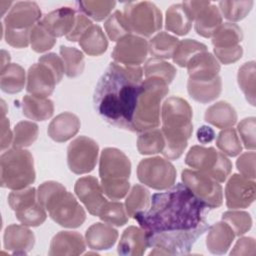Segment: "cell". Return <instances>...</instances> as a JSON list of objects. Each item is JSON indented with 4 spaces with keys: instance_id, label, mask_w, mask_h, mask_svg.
<instances>
[{
    "instance_id": "1",
    "label": "cell",
    "mask_w": 256,
    "mask_h": 256,
    "mask_svg": "<svg viewBox=\"0 0 256 256\" xmlns=\"http://www.w3.org/2000/svg\"><path fill=\"white\" fill-rule=\"evenodd\" d=\"M207 207L182 183L152 195L150 206L134 219L146 232L149 255H187L209 228Z\"/></svg>"
},
{
    "instance_id": "2",
    "label": "cell",
    "mask_w": 256,
    "mask_h": 256,
    "mask_svg": "<svg viewBox=\"0 0 256 256\" xmlns=\"http://www.w3.org/2000/svg\"><path fill=\"white\" fill-rule=\"evenodd\" d=\"M143 74L140 66H125L115 62L108 65L93 95L94 109L106 122L132 132Z\"/></svg>"
},
{
    "instance_id": "3",
    "label": "cell",
    "mask_w": 256,
    "mask_h": 256,
    "mask_svg": "<svg viewBox=\"0 0 256 256\" xmlns=\"http://www.w3.org/2000/svg\"><path fill=\"white\" fill-rule=\"evenodd\" d=\"M192 108L183 98L171 96L162 104V134L165 146L163 156L168 160L178 159L187 147L193 132Z\"/></svg>"
},
{
    "instance_id": "4",
    "label": "cell",
    "mask_w": 256,
    "mask_h": 256,
    "mask_svg": "<svg viewBox=\"0 0 256 256\" xmlns=\"http://www.w3.org/2000/svg\"><path fill=\"white\" fill-rule=\"evenodd\" d=\"M37 200L48 211L50 218L62 227L77 228L86 219L85 210L75 196L59 182L46 181L40 184Z\"/></svg>"
},
{
    "instance_id": "5",
    "label": "cell",
    "mask_w": 256,
    "mask_h": 256,
    "mask_svg": "<svg viewBox=\"0 0 256 256\" xmlns=\"http://www.w3.org/2000/svg\"><path fill=\"white\" fill-rule=\"evenodd\" d=\"M131 162L124 152L107 147L99 159V176L104 194L111 200L124 198L130 189Z\"/></svg>"
},
{
    "instance_id": "6",
    "label": "cell",
    "mask_w": 256,
    "mask_h": 256,
    "mask_svg": "<svg viewBox=\"0 0 256 256\" xmlns=\"http://www.w3.org/2000/svg\"><path fill=\"white\" fill-rule=\"evenodd\" d=\"M141 86L132 120V132L139 133L160 125V104L169 92V85L158 79L145 78Z\"/></svg>"
},
{
    "instance_id": "7",
    "label": "cell",
    "mask_w": 256,
    "mask_h": 256,
    "mask_svg": "<svg viewBox=\"0 0 256 256\" xmlns=\"http://www.w3.org/2000/svg\"><path fill=\"white\" fill-rule=\"evenodd\" d=\"M41 10L32 1L16 2L3 21V34L7 44L14 48H25L30 43L33 27L40 22Z\"/></svg>"
},
{
    "instance_id": "8",
    "label": "cell",
    "mask_w": 256,
    "mask_h": 256,
    "mask_svg": "<svg viewBox=\"0 0 256 256\" xmlns=\"http://www.w3.org/2000/svg\"><path fill=\"white\" fill-rule=\"evenodd\" d=\"M0 184L4 188L20 190L34 183L36 173L32 154L23 148H12L0 157Z\"/></svg>"
},
{
    "instance_id": "9",
    "label": "cell",
    "mask_w": 256,
    "mask_h": 256,
    "mask_svg": "<svg viewBox=\"0 0 256 256\" xmlns=\"http://www.w3.org/2000/svg\"><path fill=\"white\" fill-rule=\"evenodd\" d=\"M185 163L194 170L201 171L218 183L226 181L231 170V161L214 147L195 145L191 147L185 157Z\"/></svg>"
},
{
    "instance_id": "10",
    "label": "cell",
    "mask_w": 256,
    "mask_h": 256,
    "mask_svg": "<svg viewBox=\"0 0 256 256\" xmlns=\"http://www.w3.org/2000/svg\"><path fill=\"white\" fill-rule=\"evenodd\" d=\"M123 15L131 32L150 37L162 27L161 10L152 2L136 1L124 5Z\"/></svg>"
},
{
    "instance_id": "11",
    "label": "cell",
    "mask_w": 256,
    "mask_h": 256,
    "mask_svg": "<svg viewBox=\"0 0 256 256\" xmlns=\"http://www.w3.org/2000/svg\"><path fill=\"white\" fill-rule=\"evenodd\" d=\"M174 165L159 156L145 158L137 166L138 180L155 190H167L172 187L176 180Z\"/></svg>"
},
{
    "instance_id": "12",
    "label": "cell",
    "mask_w": 256,
    "mask_h": 256,
    "mask_svg": "<svg viewBox=\"0 0 256 256\" xmlns=\"http://www.w3.org/2000/svg\"><path fill=\"white\" fill-rule=\"evenodd\" d=\"M183 184L207 208L215 209L223 203L221 185L207 174L191 169H184L181 173Z\"/></svg>"
},
{
    "instance_id": "13",
    "label": "cell",
    "mask_w": 256,
    "mask_h": 256,
    "mask_svg": "<svg viewBox=\"0 0 256 256\" xmlns=\"http://www.w3.org/2000/svg\"><path fill=\"white\" fill-rule=\"evenodd\" d=\"M99 146L93 139L87 136H79L74 139L67 148V164L75 174L91 172L97 163Z\"/></svg>"
},
{
    "instance_id": "14",
    "label": "cell",
    "mask_w": 256,
    "mask_h": 256,
    "mask_svg": "<svg viewBox=\"0 0 256 256\" xmlns=\"http://www.w3.org/2000/svg\"><path fill=\"white\" fill-rule=\"evenodd\" d=\"M148 52V42L144 38L129 34L117 42L111 57L121 65L140 66L146 60Z\"/></svg>"
},
{
    "instance_id": "15",
    "label": "cell",
    "mask_w": 256,
    "mask_h": 256,
    "mask_svg": "<svg viewBox=\"0 0 256 256\" xmlns=\"http://www.w3.org/2000/svg\"><path fill=\"white\" fill-rule=\"evenodd\" d=\"M256 184L241 174H233L225 187L226 205L230 209L249 207L255 200Z\"/></svg>"
},
{
    "instance_id": "16",
    "label": "cell",
    "mask_w": 256,
    "mask_h": 256,
    "mask_svg": "<svg viewBox=\"0 0 256 256\" xmlns=\"http://www.w3.org/2000/svg\"><path fill=\"white\" fill-rule=\"evenodd\" d=\"M74 191L88 212L93 216H98L103 206L107 203L98 179L93 176L79 178L75 183Z\"/></svg>"
},
{
    "instance_id": "17",
    "label": "cell",
    "mask_w": 256,
    "mask_h": 256,
    "mask_svg": "<svg viewBox=\"0 0 256 256\" xmlns=\"http://www.w3.org/2000/svg\"><path fill=\"white\" fill-rule=\"evenodd\" d=\"M57 84V79L52 70L40 62L29 67L27 72L26 90L33 96L47 98Z\"/></svg>"
},
{
    "instance_id": "18",
    "label": "cell",
    "mask_w": 256,
    "mask_h": 256,
    "mask_svg": "<svg viewBox=\"0 0 256 256\" xmlns=\"http://www.w3.org/2000/svg\"><path fill=\"white\" fill-rule=\"evenodd\" d=\"M3 242L4 248L13 255H25L34 247L35 236L25 225L11 224L4 231Z\"/></svg>"
},
{
    "instance_id": "19",
    "label": "cell",
    "mask_w": 256,
    "mask_h": 256,
    "mask_svg": "<svg viewBox=\"0 0 256 256\" xmlns=\"http://www.w3.org/2000/svg\"><path fill=\"white\" fill-rule=\"evenodd\" d=\"M76 12L71 7H60L49 12L40 20V24L55 38L68 35L76 21Z\"/></svg>"
},
{
    "instance_id": "20",
    "label": "cell",
    "mask_w": 256,
    "mask_h": 256,
    "mask_svg": "<svg viewBox=\"0 0 256 256\" xmlns=\"http://www.w3.org/2000/svg\"><path fill=\"white\" fill-rule=\"evenodd\" d=\"M189 79L196 81L213 80L219 76L220 63L215 56L207 51L196 54L187 64Z\"/></svg>"
},
{
    "instance_id": "21",
    "label": "cell",
    "mask_w": 256,
    "mask_h": 256,
    "mask_svg": "<svg viewBox=\"0 0 256 256\" xmlns=\"http://www.w3.org/2000/svg\"><path fill=\"white\" fill-rule=\"evenodd\" d=\"M86 248L83 236L75 231H60L51 240L50 256L80 255Z\"/></svg>"
},
{
    "instance_id": "22",
    "label": "cell",
    "mask_w": 256,
    "mask_h": 256,
    "mask_svg": "<svg viewBox=\"0 0 256 256\" xmlns=\"http://www.w3.org/2000/svg\"><path fill=\"white\" fill-rule=\"evenodd\" d=\"M80 126V120L75 114L63 112L53 118L48 126L47 133L55 142L63 143L74 137L78 133Z\"/></svg>"
},
{
    "instance_id": "23",
    "label": "cell",
    "mask_w": 256,
    "mask_h": 256,
    "mask_svg": "<svg viewBox=\"0 0 256 256\" xmlns=\"http://www.w3.org/2000/svg\"><path fill=\"white\" fill-rule=\"evenodd\" d=\"M148 248V240L146 232L141 227H127L118 244L117 251L124 256H140L143 255Z\"/></svg>"
},
{
    "instance_id": "24",
    "label": "cell",
    "mask_w": 256,
    "mask_h": 256,
    "mask_svg": "<svg viewBox=\"0 0 256 256\" xmlns=\"http://www.w3.org/2000/svg\"><path fill=\"white\" fill-rule=\"evenodd\" d=\"M118 239V231L108 223L97 222L92 224L85 233V240L90 249H110Z\"/></svg>"
},
{
    "instance_id": "25",
    "label": "cell",
    "mask_w": 256,
    "mask_h": 256,
    "mask_svg": "<svg viewBox=\"0 0 256 256\" xmlns=\"http://www.w3.org/2000/svg\"><path fill=\"white\" fill-rule=\"evenodd\" d=\"M208 229L206 246L209 252L217 255L226 253L235 237L231 227L226 222L220 221L209 226Z\"/></svg>"
},
{
    "instance_id": "26",
    "label": "cell",
    "mask_w": 256,
    "mask_h": 256,
    "mask_svg": "<svg viewBox=\"0 0 256 256\" xmlns=\"http://www.w3.org/2000/svg\"><path fill=\"white\" fill-rule=\"evenodd\" d=\"M204 119L207 123L217 128L226 129L236 124L238 116L231 104L226 101H219L206 109Z\"/></svg>"
},
{
    "instance_id": "27",
    "label": "cell",
    "mask_w": 256,
    "mask_h": 256,
    "mask_svg": "<svg viewBox=\"0 0 256 256\" xmlns=\"http://www.w3.org/2000/svg\"><path fill=\"white\" fill-rule=\"evenodd\" d=\"M222 90L221 77L217 76L213 80L196 81L188 79L187 91L197 102L208 103L217 99Z\"/></svg>"
},
{
    "instance_id": "28",
    "label": "cell",
    "mask_w": 256,
    "mask_h": 256,
    "mask_svg": "<svg viewBox=\"0 0 256 256\" xmlns=\"http://www.w3.org/2000/svg\"><path fill=\"white\" fill-rule=\"evenodd\" d=\"M193 19L182 3L171 5L165 15V28L178 35H186L192 26Z\"/></svg>"
},
{
    "instance_id": "29",
    "label": "cell",
    "mask_w": 256,
    "mask_h": 256,
    "mask_svg": "<svg viewBox=\"0 0 256 256\" xmlns=\"http://www.w3.org/2000/svg\"><path fill=\"white\" fill-rule=\"evenodd\" d=\"M223 17L219 8L210 4L202 9L195 18V31L204 38H211L222 25Z\"/></svg>"
},
{
    "instance_id": "30",
    "label": "cell",
    "mask_w": 256,
    "mask_h": 256,
    "mask_svg": "<svg viewBox=\"0 0 256 256\" xmlns=\"http://www.w3.org/2000/svg\"><path fill=\"white\" fill-rule=\"evenodd\" d=\"M21 107L24 116L36 121L47 120L54 112V104L52 100L33 95H25L22 98Z\"/></svg>"
},
{
    "instance_id": "31",
    "label": "cell",
    "mask_w": 256,
    "mask_h": 256,
    "mask_svg": "<svg viewBox=\"0 0 256 256\" xmlns=\"http://www.w3.org/2000/svg\"><path fill=\"white\" fill-rule=\"evenodd\" d=\"M26 75L22 66L16 63H9L1 69L0 87L1 90L8 94L20 92L25 85Z\"/></svg>"
},
{
    "instance_id": "32",
    "label": "cell",
    "mask_w": 256,
    "mask_h": 256,
    "mask_svg": "<svg viewBox=\"0 0 256 256\" xmlns=\"http://www.w3.org/2000/svg\"><path fill=\"white\" fill-rule=\"evenodd\" d=\"M79 45L90 56H99L108 48V40L98 25H92L79 39Z\"/></svg>"
},
{
    "instance_id": "33",
    "label": "cell",
    "mask_w": 256,
    "mask_h": 256,
    "mask_svg": "<svg viewBox=\"0 0 256 256\" xmlns=\"http://www.w3.org/2000/svg\"><path fill=\"white\" fill-rule=\"evenodd\" d=\"M179 39L167 32H159L148 42V51L156 59L172 58Z\"/></svg>"
},
{
    "instance_id": "34",
    "label": "cell",
    "mask_w": 256,
    "mask_h": 256,
    "mask_svg": "<svg viewBox=\"0 0 256 256\" xmlns=\"http://www.w3.org/2000/svg\"><path fill=\"white\" fill-rule=\"evenodd\" d=\"M214 48H230L243 40L242 29L235 23H222L215 34L211 37Z\"/></svg>"
},
{
    "instance_id": "35",
    "label": "cell",
    "mask_w": 256,
    "mask_h": 256,
    "mask_svg": "<svg viewBox=\"0 0 256 256\" xmlns=\"http://www.w3.org/2000/svg\"><path fill=\"white\" fill-rule=\"evenodd\" d=\"M143 73L145 78L158 79L164 81L169 85L175 78L177 70L169 62H166L161 59L151 58L146 61Z\"/></svg>"
},
{
    "instance_id": "36",
    "label": "cell",
    "mask_w": 256,
    "mask_h": 256,
    "mask_svg": "<svg viewBox=\"0 0 256 256\" xmlns=\"http://www.w3.org/2000/svg\"><path fill=\"white\" fill-rule=\"evenodd\" d=\"M60 55L64 64L65 74L69 78H75L82 74L85 67V61L84 55L80 50L75 47L61 45Z\"/></svg>"
},
{
    "instance_id": "37",
    "label": "cell",
    "mask_w": 256,
    "mask_h": 256,
    "mask_svg": "<svg viewBox=\"0 0 256 256\" xmlns=\"http://www.w3.org/2000/svg\"><path fill=\"white\" fill-rule=\"evenodd\" d=\"M165 146L164 136L160 129H152L140 133L137 139V149L142 155L162 153Z\"/></svg>"
},
{
    "instance_id": "38",
    "label": "cell",
    "mask_w": 256,
    "mask_h": 256,
    "mask_svg": "<svg viewBox=\"0 0 256 256\" xmlns=\"http://www.w3.org/2000/svg\"><path fill=\"white\" fill-rule=\"evenodd\" d=\"M255 62L249 61L244 63L238 70L237 82L245 95L246 100L255 106V79H256Z\"/></svg>"
},
{
    "instance_id": "39",
    "label": "cell",
    "mask_w": 256,
    "mask_h": 256,
    "mask_svg": "<svg viewBox=\"0 0 256 256\" xmlns=\"http://www.w3.org/2000/svg\"><path fill=\"white\" fill-rule=\"evenodd\" d=\"M150 201L149 190L140 184H135L125 200L127 215L133 218L136 213L145 211L149 208Z\"/></svg>"
},
{
    "instance_id": "40",
    "label": "cell",
    "mask_w": 256,
    "mask_h": 256,
    "mask_svg": "<svg viewBox=\"0 0 256 256\" xmlns=\"http://www.w3.org/2000/svg\"><path fill=\"white\" fill-rule=\"evenodd\" d=\"M207 51V46L194 39H183L179 41L172 59L180 67H186L188 62L198 53Z\"/></svg>"
},
{
    "instance_id": "41",
    "label": "cell",
    "mask_w": 256,
    "mask_h": 256,
    "mask_svg": "<svg viewBox=\"0 0 256 256\" xmlns=\"http://www.w3.org/2000/svg\"><path fill=\"white\" fill-rule=\"evenodd\" d=\"M39 133V128L36 123L30 121L18 122L13 130L12 145L14 148H24L32 145Z\"/></svg>"
},
{
    "instance_id": "42",
    "label": "cell",
    "mask_w": 256,
    "mask_h": 256,
    "mask_svg": "<svg viewBox=\"0 0 256 256\" xmlns=\"http://www.w3.org/2000/svg\"><path fill=\"white\" fill-rule=\"evenodd\" d=\"M252 0L243 1H220L218 3L219 11L222 17L232 22H237L244 19L253 7Z\"/></svg>"
},
{
    "instance_id": "43",
    "label": "cell",
    "mask_w": 256,
    "mask_h": 256,
    "mask_svg": "<svg viewBox=\"0 0 256 256\" xmlns=\"http://www.w3.org/2000/svg\"><path fill=\"white\" fill-rule=\"evenodd\" d=\"M78 9L85 16L95 21H102L109 17L111 11L115 8V1H78Z\"/></svg>"
},
{
    "instance_id": "44",
    "label": "cell",
    "mask_w": 256,
    "mask_h": 256,
    "mask_svg": "<svg viewBox=\"0 0 256 256\" xmlns=\"http://www.w3.org/2000/svg\"><path fill=\"white\" fill-rule=\"evenodd\" d=\"M216 146L224 154L235 157L242 152V145L234 128H226L219 132L216 139Z\"/></svg>"
},
{
    "instance_id": "45",
    "label": "cell",
    "mask_w": 256,
    "mask_h": 256,
    "mask_svg": "<svg viewBox=\"0 0 256 256\" xmlns=\"http://www.w3.org/2000/svg\"><path fill=\"white\" fill-rule=\"evenodd\" d=\"M104 28L109 39L117 42L132 33L123 13L118 10L107 18L104 23Z\"/></svg>"
},
{
    "instance_id": "46",
    "label": "cell",
    "mask_w": 256,
    "mask_h": 256,
    "mask_svg": "<svg viewBox=\"0 0 256 256\" xmlns=\"http://www.w3.org/2000/svg\"><path fill=\"white\" fill-rule=\"evenodd\" d=\"M98 217L110 225L123 226L128 222V215L125 206L121 202H108L101 209Z\"/></svg>"
},
{
    "instance_id": "47",
    "label": "cell",
    "mask_w": 256,
    "mask_h": 256,
    "mask_svg": "<svg viewBox=\"0 0 256 256\" xmlns=\"http://www.w3.org/2000/svg\"><path fill=\"white\" fill-rule=\"evenodd\" d=\"M222 221L226 222L231 227L235 236L245 234L252 226V218L250 214L240 210H230L224 212L222 215Z\"/></svg>"
},
{
    "instance_id": "48",
    "label": "cell",
    "mask_w": 256,
    "mask_h": 256,
    "mask_svg": "<svg viewBox=\"0 0 256 256\" xmlns=\"http://www.w3.org/2000/svg\"><path fill=\"white\" fill-rule=\"evenodd\" d=\"M15 216L22 225L27 227H37L47 218L46 209L38 201L28 208L15 212Z\"/></svg>"
},
{
    "instance_id": "49",
    "label": "cell",
    "mask_w": 256,
    "mask_h": 256,
    "mask_svg": "<svg viewBox=\"0 0 256 256\" xmlns=\"http://www.w3.org/2000/svg\"><path fill=\"white\" fill-rule=\"evenodd\" d=\"M37 201V192L34 187L13 190L8 196V204L14 212L28 208Z\"/></svg>"
},
{
    "instance_id": "50",
    "label": "cell",
    "mask_w": 256,
    "mask_h": 256,
    "mask_svg": "<svg viewBox=\"0 0 256 256\" xmlns=\"http://www.w3.org/2000/svg\"><path fill=\"white\" fill-rule=\"evenodd\" d=\"M56 43V38L53 37L41 24L37 23L30 34V45L32 50L37 53H42L50 50Z\"/></svg>"
},
{
    "instance_id": "51",
    "label": "cell",
    "mask_w": 256,
    "mask_h": 256,
    "mask_svg": "<svg viewBox=\"0 0 256 256\" xmlns=\"http://www.w3.org/2000/svg\"><path fill=\"white\" fill-rule=\"evenodd\" d=\"M255 128H256V118L248 117L244 118L237 125V131L242 139L244 147L248 150H255Z\"/></svg>"
},
{
    "instance_id": "52",
    "label": "cell",
    "mask_w": 256,
    "mask_h": 256,
    "mask_svg": "<svg viewBox=\"0 0 256 256\" xmlns=\"http://www.w3.org/2000/svg\"><path fill=\"white\" fill-rule=\"evenodd\" d=\"M213 52L218 62L228 65L237 62L242 57L243 48L239 44L230 48H213Z\"/></svg>"
},
{
    "instance_id": "53",
    "label": "cell",
    "mask_w": 256,
    "mask_h": 256,
    "mask_svg": "<svg viewBox=\"0 0 256 256\" xmlns=\"http://www.w3.org/2000/svg\"><path fill=\"white\" fill-rule=\"evenodd\" d=\"M255 157L254 151L243 153L236 161V166L240 174L248 179H255Z\"/></svg>"
},
{
    "instance_id": "54",
    "label": "cell",
    "mask_w": 256,
    "mask_h": 256,
    "mask_svg": "<svg viewBox=\"0 0 256 256\" xmlns=\"http://www.w3.org/2000/svg\"><path fill=\"white\" fill-rule=\"evenodd\" d=\"M38 62L45 64L52 70V72L54 73V75L57 79V83H59L62 80L63 74L65 73L64 64H63L61 57H59L56 53L45 54L39 58Z\"/></svg>"
},
{
    "instance_id": "55",
    "label": "cell",
    "mask_w": 256,
    "mask_h": 256,
    "mask_svg": "<svg viewBox=\"0 0 256 256\" xmlns=\"http://www.w3.org/2000/svg\"><path fill=\"white\" fill-rule=\"evenodd\" d=\"M93 24H92V21L87 17L85 16L84 14L82 13H78L76 15V21H75V24L71 30V32L66 35V39L68 41H71V42H75V41H79V39L81 38V36L86 32V30L91 27Z\"/></svg>"
},
{
    "instance_id": "56",
    "label": "cell",
    "mask_w": 256,
    "mask_h": 256,
    "mask_svg": "<svg viewBox=\"0 0 256 256\" xmlns=\"http://www.w3.org/2000/svg\"><path fill=\"white\" fill-rule=\"evenodd\" d=\"M256 242L252 237H241L236 242L230 255H255Z\"/></svg>"
},
{
    "instance_id": "57",
    "label": "cell",
    "mask_w": 256,
    "mask_h": 256,
    "mask_svg": "<svg viewBox=\"0 0 256 256\" xmlns=\"http://www.w3.org/2000/svg\"><path fill=\"white\" fill-rule=\"evenodd\" d=\"M13 141V133L10 130L9 120L5 117H2L1 120V150L7 148Z\"/></svg>"
},
{
    "instance_id": "58",
    "label": "cell",
    "mask_w": 256,
    "mask_h": 256,
    "mask_svg": "<svg viewBox=\"0 0 256 256\" xmlns=\"http://www.w3.org/2000/svg\"><path fill=\"white\" fill-rule=\"evenodd\" d=\"M214 138H215V132L209 126L203 125L197 130V139L202 144L210 143Z\"/></svg>"
},
{
    "instance_id": "59",
    "label": "cell",
    "mask_w": 256,
    "mask_h": 256,
    "mask_svg": "<svg viewBox=\"0 0 256 256\" xmlns=\"http://www.w3.org/2000/svg\"><path fill=\"white\" fill-rule=\"evenodd\" d=\"M9 60H10V55L9 53H7L6 51L2 50V63H1V69H3L4 67H6L9 64Z\"/></svg>"
}]
</instances>
